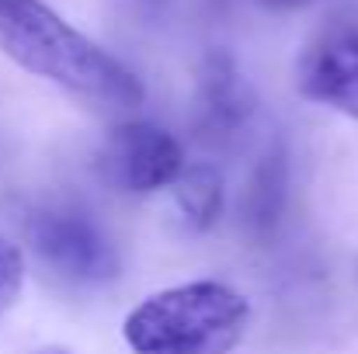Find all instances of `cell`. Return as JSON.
<instances>
[{
  "label": "cell",
  "instance_id": "6da1fadb",
  "mask_svg": "<svg viewBox=\"0 0 358 354\" xmlns=\"http://www.w3.org/2000/svg\"><path fill=\"white\" fill-rule=\"evenodd\" d=\"M0 52L94 112H132L143 80L45 0H0Z\"/></svg>",
  "mask_w": 358,
  "mask_h": 354
},
{
  "label": "cell",
  "instance_id": "7a4b0ae2",
  "mask_svg": "<svg viewBox=\"0 0 358 354\" xmlns=\"http://www.w3.org/2000/svg\"><path fill=\"white\" fill-rule=\"evenodd\" d=\"M250 327V302L227 281H185L146 295L122 320L132 354H234Z\"/></svg>",
  "mask_w": 358,
  "mask_h": 354
},
{
  "label": "cell",
  "instance_id": "3957f363",
  "mask_svg": "<svg viewBox=\"0 0 358 354\" xmlns=\"http://www.w3.org/2000/svg\"><path fill=\"white\" fill-rule=\"evenodd\" d=\"M28 243L49 271L73 285H105L119 274L112 236L80 209H38L28 219Z\"/></svg>",
  "mask_w": 358,
  "mask_h": 354
},
{
  "label": "cell",
  "instance_id": "277c9868",
  "mask_svg": "<svg viewBox=\"0 0 358 354\" xmlns=\"http://www.w3.org/2000/svg\"><path fill=\"white\" fill-rule=\"evenodd\" d=\"M101 177L125 195H153L185 170L181 142L153 121H119L108 128L98 153Z\"/></svg>",
  "mask_w": 358,
  "mask_h": 354
},
{
  "label": "cell",
  "instance_id": "5b68a950",
  "mask_svg": "<svg viewBox=\"0 0 358 354\" xmlns=\"http://www.w3.org/2000/svg\"><path fill=\"white\" fill-rule=\"evenodd\" d=\"M296 87L306 101L358 121V24L338 21L306 45Z\"/></svg>",
  "mask_w": 358,
  "mask_h": 354
},
{
  "label": "cell",
  "instance_id": "8992f818",
  "mask_svg": "<svg viewBox=\"0 0 358 354\" xmlns=\"http://www.w3.org/2000/svg\"><path fill=\"white\" fill-rule=\"evenodd\" d=\"M254 115V94L237 59L223 49L209 52L199 73V132L209 142H230Z\"/></svg>",
  "mask_w": 358,
  "mask_h": 354
},
{
  "label": "cell",
  "instance_id": "52a82bcc",
  "mask_svg": "<svg viewBox=\"0 0 358 354\" xmlns=\"http://www.w3.org/2000/svg\"><path fill=\"white\" fill-rule=\"evenodd\" d=\"M285 188H289V163H285V149L282 146H268L264 156L257 160L250 181H247V191H243V202H240V212H243V223L254 236H268L275 230L278 216H282V205H285Z\"/></svg>",
  "mask_w": 358,
  "mask_h": 354
},
{
  "label": "cell",
  "instance_id": "ba28073f",
  "mask_svg": "<svg viewBox=\"0 0 358 354\" xmlns=\"http://www.w3.org/2000/svg\"><path fill=\"white\" fill-rule=\"evenodd\" d=\"M178 216L185 219L188 230H209L216 226L223 212V177L213 163H185L178 181L171 184Z\"/></svg>",
  "mask_w": 358,
  "mask_h": 354
},
{
  "label": "cell",
  "instance_id": "9c48e42d",
  "mask_svg": "<svg viewBox=\"0 0 358 354\" xmlns=\"http://www.w3.org/2000/svg\"><path fill=\"white\" fill-rule=\"evenodd\" d=\"M24 288V253L14 239L0 233V313H7Z\"/></svg>",
  "mask_w": 358,
  "mask_h": 354
},
{
  "label": "cell",
  "instance_id": "30bf717a",
  "mask_svg": "<svg viewBox=\"0 0 358 354\" xmlns=\"http://www.w3.org/2000/svg\"><path fill=\"white\" fill-rule=\"evenodd\" d=\"M264 7L271 10H296V7H306V3H317V0H261Z\"/></svg>",
  "mask_w": 358,
  "mask_h": 354
},
{
  "label": "cell",
  "instance_id": "8fae6325",
  "mask_svg": "<svg viewBox=\"0 0 358 354\" xmlns=\"http://www.w3.org/2000/svg\"><path fill=\"white\" fill-rule=\"evenodd\" d=\"M35 354H70L66 348H42V351H35Z\"/></svg>",
  "mask_w": 358,
  "mask_h": 354
}]
</instances>
